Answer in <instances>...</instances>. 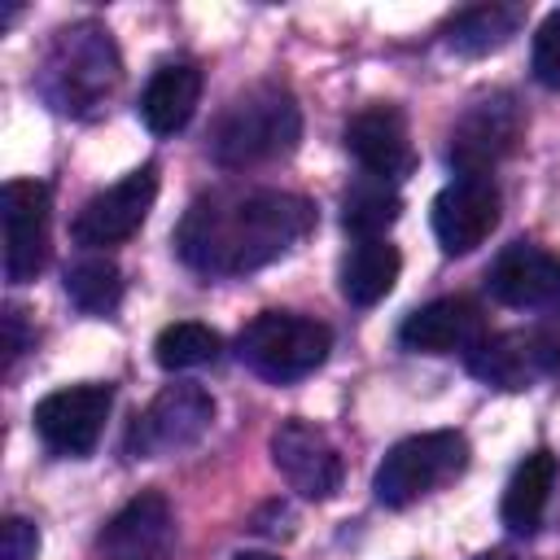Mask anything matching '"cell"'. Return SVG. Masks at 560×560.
I'll list each match as a JSON object with an SVG mask.
<instances>
[{"label": "cell", "mask_w": 560, "mask_h": 560, "mask_svg": "<svg viewBox=\"0 0 560 560\" xmlns=\"http://www.w3.org/2000/svg\"><path fill=\"white\" fill-rule=\"evenodd\" d=\"M315 228V206L298 192L254 188V192H210L197 197L179 228L175 249L201 276H249L284 258Z\"/></svg>", "instance_id": "obj_1"}, {"label": "cell", "mask_w": 560, "mask_h": 560, "mask_svg": "<svg viewBox=\"0 0 560 560\" xmlns=\"http://www.w3.org/2000/svg\"><path fill=\"white\" fill-rule=\"evenodd\" d=\"M122 83V57L105 26L74 22L52 35L39 61V92L52 109L88 118L96 114Z\"/></svg>", "instance_id": "obj_2"}, {"label": "cell", "mask_w": 560, "mask_h": 560, "mask_svg": "<svg viewBox=\"0 0 560 560\" xmlns=\"http://www.w3.org/2000/svg\"><path fill=\"white\" fill-rule=\"evenodd\" d=\"M298 140H302V109L293 92L276 83H258L219 114L210 131V158L228 171H245L293 153Z\"/></svg>", "instance_id": "obj_3"}, {"label": "cell", "mask_w": 560, "mask_h": 560, "mask_svg": "<svg viewBox=\"0 0 560 560\" xmlns=\"http://www.w3.org/2000/svg\"><path fill=\"white\" fill-rule=\"evenodd\" d=\"M328 350L332 328L298 311H262L236 332V359L271 385L311 376L328 359Z\"/></svg>", "instance_id": "obj_4"}, {"label": "cell", "mask_w": 560, "mask_h": 560, "mask_svg": "<svg viewBox=\"0 0 560 560\" xmlns=\"http://www.w3.org/2000/svg\"><path fill=\"white\" fill-rule=\"evenodd\" d=\"M468 464V442L455 429H433V433H416L402 438L385 451V459L376 464L372 490L385 508H407L420 494H429L433 486L459 477Z\"/></svg>", "instance_id": "obj_5"}, {"label": "cell", "mask_w": 560, "mask_h": 560, "mask_svg": "<svg viewBox=\"0 0 560 560\" xmlns=\"http://www.w3.org/2000/svg\"><path fill=\"white\" fill-rule=\"evenodd\" d=\"M214 424V398L192 385L175 381L153 394V402L131 420L127 429V455L131 459H166L188 446H197Z\"/></svg>", "instance_id": "obj_6"}, {"label": "cell", "mask_w": 560, "mask_h": 560, "mask_svg": "<svg viewBox=\"0 0 560 560\" xmlns=\"http://www.w3.org/2000/svg\"><path fill=\"white\" fill-rule=\"evenodd\" d=\"M525 136V109L516 105L512 92H490L481 101H472L459 122L451 127V144H446V162L459 175H490L508 153H516Z\"/></svg>", "instance_id": "obj_7"}, {"label": "cell", "mask_w": 560, "mask_h": 560, "mask_svg": "<svg viewBox=\"0 0 560 560\" xmlns=\"http://www.w3.org/2000/svg\"><path fill=\"white\" fill-rule=\"evenodd\" d=\"M464 363L494 389H525L538 376L560 372V324H542L534 332H486Z\"/></svg>", "instance_id": "obj_8"}, {"label": "cell", "mask_w": 560, "mask_h": 560, "mask_svg": "<svg viewBox=\"0 0 560 560\" xmlns=\"http://www.w3.org/2000/svg\"><path fill=\"white\" fill-rule=\"evenodd\" d=\"M158 197V166L144 162L136 171H127L118 184H109L105 192L88 197L83 210L70 223V236L88 249H105V245H122L127 236H136V228L149 219Z\"/></svg>", "instance_id": "obj_9"}, {"label": "cell", "mask_w": 560, "mask_h": 560, "mask_svg": "<svg viewBox=\"0 0 560 560\" xmlns=\"http://www.w3.org/2000/svg\"><path fill=\"white\" fill-rule=\"evenodd\" d=\"M109 407H114V389L109 385H66V389L44 394L35 402L31 420H35L39 442L52 455L79 459V455H88L101 442Z\"/></svg>", "instance_id": "obj_10"}, {"label": "cell", "mask_w": 560, "mask_h": 560, "mask_svg": "<svg viewBox=\"0 0 560 560\" xmlns=\"http://www.w3.org/2000/svg\"><path fill=\"white\" fill-rule=\"evenodd\" d=\"M4 219V276L26 284L48 262V188L39 179H9L0 188Z\"/></svg>", "instance_id": "obj_11"}, {"label": "cell", "mask_w": 560, "mask_h": 560, "mask_svg": "<svg viewBox=\"0 0 560 560\" xmlns=\"http://www.w3.org/2000/svg\"><path fill=\"white\" fill-rule=\"evenodd\" d=\"M271 464L280 468L289 490H298L302 499H332L346 477L332 438L319 424L298 420V416L271 433Z\"/></svg>", "instance_id": "obj_12"}, {"label": "cell", "mask_w": 560, "mask_h": 560, "mask_svg": "<svg viewBox=\"0 0 560 560\" xmlns=\"http://www.w3.org/2000/svg\"><path fill=\"white\" fill-rule=\"evenodd\" d=\"M499 228V188L490 175H455L433 197V236L446 254H472Z\"/></svg>", "instance_id": "obj_13"}, {"label": "cell", "mask_w": 560, "mask_h": 560, "mask_svg": "<svg viewBox=\"0 0 560 560\" xmlns=\"http://www.w3.org/2000/svg\"><path fill=\"white\" fill-rule=\"evenodd\" d=\"M346 149L363 166V175H376L385 184H398L416 166L411 131L398 105H368L346 122Z\"/></svg>", "instance_id": "obj_14"}, {"label": "cell", "mask_w": 560, "mask_h": 560, "mask_svg": "<svg viewBox=\"0 0 560 560\" xmlns=\"http://www.w3.org/2000/svg\"><path fill=\"white\" fill-rule=\"evenodd\" d=\"M486 289L494 302L512 311H534L560 298V254L534 245V241H512L499 249V258L486 271Z\"/></svg>", "instance_id": "obj_15"}, {"label": "cell", "mask_w": 560, "mask_h": 560, "mask_svg": "<svg viewBox=\"0 0 560 560\" xmlns=\"http://www.w3.org/2000/svg\"><path fill=\"white\" fill-rule=\"evenodd\" d=\"M171 538H175V516L166 494L144 490L105 521L96 547L105 560H162L171 551Z\"/></svg>", "instance_id": "obj_16"}, {"label": "cell", "mask_w": 560, "mask_h": 560, "mask_svg": "<svg viewBox=\"0 0 560 560\" xmlns=\"http://www.w3.org/2000/svg\"><path fill=\"white\" fill-rule=\"evenodd\" d=\"M481 337H486V319H481V306L468 298L424 302L398 328V341L416 354H468Z\"/></svg>", "instance_id": "obj_17"}, {"label": "cell", "mask_w": 560, "mask_h": 560, "mask_svg": "<svg viewBox=\"0 0 560 560\" xmlns=\"http://www.w3.org/2000/svg\"><path fill=\"white\" fill-rule=\"evenodd\" d=\"M201 101V70L188 61H171L162 70H153V79L140 92V122L153 136H175L188 127V118L197 114Z\"/></svg>", "instance_id": "obj_18"}, {"label": "cell", "mask_w": 560, "mask_h": 560, "mask_svg": "<svg viewBox=\"0 0 560 560\" xmlns=\"http://www.w3.org/2000/svg\"><path fill=\"white\" fill-rule=\"evenodd\" d=\"M551 486H556V455L551 451H529L508 490H503V503H499V516L512 534H534L542 525V512H547V499H551Z\"/></svg>", "instance_id": "obj_19"}, {"label": "cell", "mask_w": 560, "mask_h": 560, "mask_svg": "<svg viewBox=\"0 0 560 560\" xmlns=\"http://www.w3.org/2000/svg\"><path fill=\"white\" fill-rule=\"evenodd\" d=\"M398 271H402L398 245H389L385 236L354 241L341 262V293L350 306H376L398 284Z\"/></svg>", "instance_id": "obj_20"}, {"label": "cell", "mask_w": 560, "mask_h": 560, "mask_svg": "<svg viewBox=\"0 0 560 560\" xmlns=\"http://www.w3.org/2000/svg\"><path fill=\"white\" fill-rule=\"evenodd\" d=\"M525 22V9L521 4H472L464 13H455L446 22V44L459 52V57H486L494 48H503Z\"/></svg>", "instance_id": "obj_21"}, {"label": "cell", "mask_w": 560, "mask_h": 560, "mask_svg": "<svg viewBox=\"0 0 560 560\" xmlns=\"http://www.w3.org/2000/svg\"><path fill=\"white\" fill-rule=\"evenodd\" d=\"M402 214V197L394 192V184L376 179V175H359L346 197H341V223L354 241H372L385 236Z\"/></svg>", "instance_id": "obj_22"}, {"label": "cell", "mask_w": 560, "mask_h": 560, "mask_svg": "<svg viewBox=\"0 0 560 560\" xmlns=\"http://www.w3.org/2000/svg\"><path fill=\"white\" fill-rule=\"evenodd\" d=\"M66 298L83 315H109L122 302V271L109 258H79L66 267Z\"/></svg>", "instance_id": "obj_23"}, {"label": "cell", "mask_w": 560, "mask_h": 560, "mask_svg": "<svg viewBox=\"0 0 560 560\" xmlns=\"http://www.w3.org/2000/svg\"><path fill=\"white\" fill-rule=\"evenodd\" d=\"M223 350L219 332L210 324H197V319H179V324H166L153 341V359L166 368V372H188V368H201V363H214Z\"/></svg>", "instance_id": "obj_24"}, {"label": "cell", "mask_w": 560, "mask_h": 560, "mask_svg": "<svg viewBox=\"0 0 560 560\" xmlns=\"http://www.w3.org/2000/svg\"><path fill=\"white\" fill-rule=\"evenodd\" d=\"M534 79L560 92V9H551L534 35Z\"/></svg>", "instance_id": "obj_25"}, {"label": "cell", "mask_w": 560, "mask_h": 560, "mask_svg": "<svg viewBox=\"0 0 560 560\" xmlns=\"http://www.w3.org/2000/svg\"><path fill=\"white\" fill-rule=\"evenodd\" d=\"M39 556V529L26 516H9L0 529V560H35Z\"/></svg>", "instance_id": "obj_26"}, {"label": "cell", "mask_w": 560, "mask_h": 560, "mask_svg": "<svg viewBox=\"0 0 560 560\" xmlns=\"http://www.w3.org/2000/svg\"><path fill=\"white\" fill-rule=\"evenodd\" d=\"M22 350H26V324H22V311L9 306L4 311V368H13Z\"/></svg>", "instance_id": "obj_27"}, {"label": "cell", "mask_w": 560, "mask_h": 560, "mask_svg": "<svg viewBox=\"0 0 560 560\" xmlns=\"http://www.w3.org/2000/svg\"><path fill=\"white\" fill-rule=\"evenodd\" d=\"M477 560H516V556H512V551H503V547H494V551H481Z\"/></svg>", "instance_id": "obj_28"}, {"label": "cell", "mask_w": 560, "mask_h": 560, "mask_svg": "<svg viewBox=\"0 0 560 560\" xmlns=\"http://www.w3.org/2000/svg\"><path fill=\"white\" fill-rule=\"evenodd\" d=\"M232 560H276V556H267V551H236Z\"/></svg>", "instance_id": "obj_29"}]
</instances>
